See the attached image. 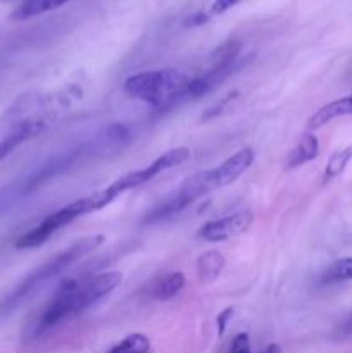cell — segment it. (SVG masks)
Segmentation results:
<instances>
[{
  "label": "cell",
  "mask_w": 352,
  "mask_h": 353,
  "mask_svg": "<svg viewBox=\"0 0 352 353\" xmlns=\"http://www.w3.org/2000/svg\"><path fill=\"white\" fill-rule=\"evenodd\" d=\"M128 140H130V131L124 124H110L81 143L71 145L64 150L55 152L54 155L41 161L33 169L17 176L12 181L7 183L3 188H0V217L16 209L21 202L30 199L48 181L71 171L79 162L99 157V155H107L119 147L123 148Z\"/></svg>",
  "instance_id": "1"
},
{
  "label": "cell",
  "mask_w": 352,
  "mask_h": 353,
  "mask_svg": "<svg viewBox=\"0 0 352 353\" xmlns=\"http://www.w3.org/2000/svg\"><path fill=\"white\" fill-rule=\"evenodd\" d=\"M123 281V276L117 271L102 272L85 279H71L66 281L48 305L37 316V319L28 326L26 340H35L41 334L54 330L64 319L83 312L93 303L99 302L106 295L113 293L117 285Z\"/></svg>",
  "instance_id": "2"
},
{
  "label": "cell",
  "mask_w": 352,
  "mask_h": 353,
  "mask_svg": "<svg viewBox=\"0 0 352 353\" xmlns=\"http://www.w3.org/2000/svg\"><path fill=\"white\" fill-rule=\"evenodd\" d=\"M252 162H254V152H252V148H242V150L231 155L230 159H226L217 168L197 172L192 178L186 179L173 195H169L164 202L157 203L148 212V217H150L152 223H157V221L168 219V217L182 212L183 209L192 205L193 202H197L202 196L209 195V193L237 181L251 168Z\"/></svg>",
  "instance_id": "3"
},
{
  "label": "cell",
  "mask_w": 352,
  "mask_h": 353,
  "mask_svg": "<svg viewBox=\"0 0 352 353\" xmlns=\"http://www.w3.org/2000/svg\"><path fill=\"white\" fill-rule=\"evenodd\" d=\"M102 243V234H92V236H85L79 241H76V243H72L71 247H68L64 252L55 255V257L48 259L45 264H41L40 268L35 269L33 272H30V274H28L26 278L9 293V296L0 303V314L7 316V314L19 309L23 303H26L28 300L33 299L48 281L57 278L61 272H64L66 269L71 268L76 261H79L81 257L88 255L90 252H93Z\"/></svg>",
  "instance_id": "4"
},
{
  "label": "cell",
  "mask_w": 352,
  "mask_h": 353,
  "mask_svg": "<svg viewBox=\"0 0 352 353\" xmlns=\"http://www.w3.org/2000/svg\"><path fill=\"white\" fill-rule=\"evenodd\" d=\"M190 78L175 68L138 72L124 81V92L133 99L162 109L185 99Z\"/></svg>",
  "instance_id": "5"
},
{
  "label": "cell",
  "mask_w": 352,
  "mask_h": 353,
  "mask_svg": "<svg viewBox=\"0 0 352 353\" xmlns=\"http://www.w3.org/2000/svg\"><path fill=\"white\" fill-rule=\"evenodd\" d=\"M102 193L95 192L88 196H83V199L75 200V202L68 203L62 209L55 210L54 214L45 217L37 228L30 230L28 233H24L19 240L16 241V248L19 250H30V248H38L52 236L57 230L68 226L72 221H76L78 217L86 216V214L97 212V210L107 207L104 196H100Z\"/></svg>",
  "instance_id": "6"
},
{
  "label": "cell",
  "mask_w": 352,
  "mask_h": 353,
  "mask_svg": "<svg viewBox=\"0 0 352 353\" xmlns=\"http://www.w3.org/2000/svg\"><path fill=\"white\" fill-rule=\"evenodd\" d=\"M190 157V150L186 147H178V148H171L166 154H162L161 157L155 159L152 164H148L147 168L138 169V171L133 172H126L121 178H117L113 185L107 186V193L113 196V200H116L121 193L128 192V190L138 188V186L145 185V183L152 181L157 174L161 172L168 171V169L176 168V165L183 164L186 159Z\"/></svg>",
  "instance_id": "7"
},
{
  "label": "cell",
  "mask_w": 352,
  "mask_h": 353,
  "mask_svg": "<svg viewBox=\"0 0 352 353\" xmlns=\"http://www.w3.org/2000/svg\"><path fill=\"white\" fill-rule=\"evenodd\" d=\"M252 221H254L252 212L240 210V212H235L231 216L209 221L207 224H204L199 231V238L204 241H213V243L231 240V238L244 234L252 226Z\"/></svg>",
  "instance_id": "8"
},
{
  "label": "cell",
  "mask_w": 352,
  "mask_h": 353,
  "mask_svg": "<svg viewBox=\"0 0 352 353\" xmlns=\"http://www.w3.org/2000/svg\"><path fill=\"white\" fill-rule=\"evenodd\" d=\"M47 128V123L41 119H24L17 123L6 137L0 140V162L6 157H9L17 147L24 143V141L31 140V138L41 134Z\"/></svg>",
  "instance_id": "9"
},
{
  "label": "cell",
  "mask_w": 352,
  "mask_h": 353,
  "mask_svg": "<svg viewBox=\"0 0 352 353\" xmlns=\"http://www.w3.org/2000/svg\"><path fill=\"white\" fill-rule=\"evenodd\" d=\"M342 116H352V93L344 97V99L333 100V102L326 103L321 109H317L313 116L309 117V128H321L330 121L337 119Z\"/></svg>",
  "instance_id": "10"
},
{
  "label": "cell",
  "mask_w": 352,
  "mask_h": 353,
  "mask_svg": "<svg viewBox=\"0 0 352 353\" xmlns=\"http://www.w3.org/2000/svg\"><path fill=\"white\" fill-rule=\"evenodd\" d=\"M320 154V141L314 134L306 133L300 138L299 143L290 150V154L286 155V168L295 169L299 165L306 164V162L314 161Z\"/></svg>",
  "instance_id": "11"
},
{
  "label": "cell",
  "mask_w": 352,
  "mask_h": 353,
  "mask_svg": "<svg viewBox=\"0 0 352 353\" xmlns=\"http://www.w3.org/2000/svg\"><path fill=\"white\" fill-rule=\"evenodd\" d=\"M224 264H226V261H224L223 254L216 250L204 252L199 261H197V274H199L200 283L209 285V283L216 281L221 272H223Z\"/></svg>",
  "instance_id": "12"
},
{
  "label": "cell",
  "mask_w": 352,
  "mask_h": 353,
  "mask_svg": "<svg viewBox=\"0 0 352 353\" xmlns=\"http://www.w3.org/2000/svg\"><path fill=\"white\" fill-rule=\"evenodd\" d=\"M185 286V276L183 272H169V274L162 276L154 283L150 290V296L159 302H166V300L173 299L178 295Z\"/></svg>",
  "instance_id": "13"
},
{
  "label": "cell",
  "mask_w": 352,
  "mask_h": 353,
  "mask_svg": "<svg viewBox=\"0 0 352 353\" xmlns=\"http://www.w3.org/2000/svg\"><path fill=\"white\" fill-rule=\"evenodd\" d=\"M351 279H352V257H344L331 262V264L321 272L320 285L323 286L338 285V283L351 281Z\"/></svg>",
  "instance_id": "14"
},
{
  "label": "cell",
  "mask_w": 352,
  "mask_h": 353,
  "mask_svg": "<svg viewBox=\"0 0 352 353\" xmlns=\"http://www.w3.org/2000/svg\"><path fill=\"white\" fill-rule=\"evenodd\" d=\"M72 0H28L19 9L14 10V19H30V17L40 16V14L50 12V10L59 9Z\"/></svg>",
  "instance_id": "15"
},
{
  "label": "cell",
  "mask_w": 352,
  "mask_h": 353,
  "mask_svg": "<svg viewBox=\"0 0 352 353\" xmlns=\"http://www.w3.org/2000/svg\"><path fill=\"white\" fill-rule=\"evenodd\" d=\"M150 350V340L145 334L135 333L114 345L107 353H148Z\"/></svg>",
  "instance_id": "16"
},
{
  "label": "cell",
  "mask_w": 352,
  "mask_h": 353,
  "mask_svg": "<svg viewBox=\"0 0 352 353\" xmlns=\"http://www.w3.org/2000/svg\"><path fill=\"white\" fill-rule=\"evenodd\" d=\"M351 161H352V145L351 147L335 152V154L330 157V161H328L326 169H324V181H330V179L338 178V176L345 171V168H347V164Z\"/></svg>",
  "instance_id": "17"
},
{
  "label": "cell",
  "mask_w": 352,
  "mask_h": 353,
  "mask_svg": "<svg viewBox=\"0 0 352 353\" xmlns=\"http://www.w3.org/2000/svg\"><path fill=\"white\" fill-rule=\"evenodd\" d=\"M244 0H214L209 7L211 16H219V14H224L226 10L233 9L238 3H242Z\"/></svg>",
  "instance_id": "18"
},
{
  "label": "cell",
  "mask_w": 352,
  "mask_h": 353,
  "mask_svg": "<svg viewBox=\"0 0 352 353\" xmlns=\"http://www.w3.org/2000/svg\"><path fill=\"white\" fill-rule=\"evenodd\" d=\"M230 353H252L251 352V341H248L247 333H240L233 338L230 347Z\"/></svg>",
  "instance_id": "19"
},
{
  "label": "cell",
  "mask_w": 352,
  "mask_h": 353,
  "mask_svg": "<svg viewBox=\"0 0 352 353\" xmlns=\"http://www.w3.org/2000/svg\"><path fill=\"white\" fill-rule=\"evenodd\" d=\"M237 95H238L237 92L228 93V95L224 97V99H221L219 102L216 103V105L211 107V109L207 110L206 114H204L202 119H209V117H214V116H216V114H219V112H221V109H224V107H226V103H228V102H231V100H233V99H237Z\"/></svg>",
  "instance_id": "20"
},
{
  "label": "cell",
  "mask_w": 352,
  "mask_h": 353,
  "mask_svg": "<svg viewBox=\"0 0 352 353\" xmlns=\"http://www.w3.org/2000/svg\"><path fill=\"white\" fill-rule=\"evenodd\" d=\"M233 312H235L233 309H224L223 312H221L219 316H217L216 324H217V333H219V336H223L224 331H226L228 321H230L231 317H233Z\"/></svg>",
  "instance_id": "21"
},
{
  "label": "cell",
  "mask_w": 352,
  "mask_h": 353,
  "mask_svg": "<svg viewBox=\"0 0 352 353\" xmlns=\"http://www.w3.org/2000/svg\"><path fill=\"white\" fill-rule=\"evenodd\" d=\"M342 331H344V333H352V314L347 317V321L344 323V326H342Z\"/></svg>",
  "instance_id": "22"
},
{
  "label": "cell",
  "mask_w": 352,
  "mask_h": 353,
  "mask_svg": "<svg viewBox=\"0 0 352 353\" xmlns=\"http://www.w3.org/2000/svg\"><path fill=\"white\" fill-rule=\"evenodd\" d=\"M262 353H282V348H280L278 345L273 343V345H269V347L266 348V350L262 352Z\"/></svg>",
  "instance_id": "23"
}]
</instances>
